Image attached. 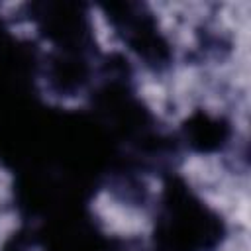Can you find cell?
<instances>
[{
  "label": "cell",
  "mask_w": 251,
  "mask_h": 251,
  "mask_svg": "<svg viewBox=\"0 0 251 251\" xmlns=\"http://www.w3.org/2000/svg\"><path fill=\"white\" fill-rule=\"evenodd\" d=\"M14 186H16L14 173L0 163V210L14 206V196H16Z\"/></svg>",
  "instance_id": "cell-4"
},
{
  "label": "cell",
  "mask_w": 251,
  "mask_h": 251,
  "mask_svg": "<svg viewBox=\"0 0 251 251\" xmlns=\"http://www.w3.org/2000/svg\"><path fill=\"white\" fill-rule=\"evenodd\" d=\"M86 20H88V27L92 33V41L102 55H116V53L126 55L127 53L126 41L118 35L112 20L98 4H88Z\"/></svg>",
  "instance_id": "cell-2"
},
{
  "label": "cell",
  "mask_w": 251,
  "mask_h": 251,
  "mask_svg": "<svg viewBox=\"0 0 251 251\" xmlns=\"http://www.w3.org/2000/svg\"><path fill=\"white\" fill-rule=\"evenodd\" d=\"M88 210L102 233L126 243L143 245L155 231V216L151 210L124 200L114 188H98L90 198Z\"/></svg>",
  "instance_id": "cell-1"
},
{
  "label": "cell",
  "mask_w": 251,
  "mask_h": 251,
  "mask_svg": "<svg viewBox=\"0 0 251 251\" xmlns=\"http://www.w3.org/2000/svg\"><path fill=\"white\" fill-rule=\"evenodd\" d=\"M0 251H2V249H0Z\"/></svg>",
  "instance_id": "cell-6"
},
{
  "label": "cell",
  "mask_w": 251,
  "mask_h": 251,
  "mask_svg": "<svg viewBox=\"0 0 251 251\" xmlns=\"http://www.w3.org/2000/svg\"><path fill=\"white\" fill-rule=\"evenodd\" d=\"M6 27H8V33H10L14 39L22 41V43L35 41V39L41 35V31H39V24H37L35 20L27 18V16L18 18V20L6 24Z\"/></svg>",
  "instance_id": "cell-3"
},
{
  "label": "cell",
  "mask_w": 251,
  "mask_h": 251,
  "mask_svg": "<svg viewBox=\"0 0 251 251\" xmlns=\"http://www.w3.org/2000/svg\"><path fill=\"white\" fill-rule=\"evenodd\" d=\"M139 180H141L143 192H145L147 198H151V200H157V198L165 192V182H163V178H161L159 175H155V173H145V175L139 176Z\"/></svg>",
  "instance_id": "cell-5"
}]
</instances>
